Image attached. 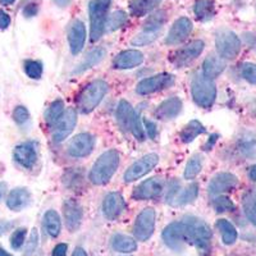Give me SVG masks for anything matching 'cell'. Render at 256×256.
<instances>
[{
    "instance_id": "6",
    "label": "cell",
    "mask_w": 256,
    "mask_h": 256,
    "mask_svg": "<svg viewBox=\"0 0 256 256\" xmlns=\"http://www.w3.org/2000/svg\"><path fill=\"white\" fill-rule=\"evenodd\" d=\"M110 0H91L88 4L90 13V40L96 42L100 40L105 31L106 13H108Z\"/></svg>"
},
{
    "instance_id": "51",
    "label": "cell",
    "mask_w": 256,
    "mask_h": 256,
    "mask_svg": "<svg viewBox=\"0 0 256 256\" xmlns=\"http://www.w3.org/2000/svg\"><path fill=\"white\" fill-rule=\"evenodd\" d=\"M38 6L36 4H28V6H26V8L24 9V14L26 16V17H34V16L38 14Z\"/></svg>"
},
{
    "instance_id": "47",
    "label": "cell",
    "mask_w": 256,
    "mask_h": 256,
    "mask_svg": "<svg viewBox=\"0 0 256 256\" xmlns=\"http://www.w3.org/2000/svg\"><path fill=\"white\" fill-rule=\"evenodd\" d=\"M178 188H180V182H178V180H172V182H170V186H169L168 196H166V201H168L169 204H173V201L177 198Z\"/></svg>"
},
{
    "instance_id": "12",
    "label": "cell",
    "mask_w": 256,
    "mask_h": 256,
    "mask_svg": "<svg viewBox=\"0 0 256 256\" xmlns=\"http://www.w3.org/2000/svg\"><path fill=\"white\" fill-rule=\"evenodd\" d=\"M164 244L174 251H180L186 242V228L184 222H174L166 226L162 233Z\"/></svg>"
},
{
    "instance_id": "7",
    "label": "cell",
    "mask_w": 256,
    "mask_h": 256,
    "mask_svg": "<svg viewBox=\"0 0 256 256\" xmlns=\"http://www.w3.org/2000/svg\"><path fill=\"white\" fill-rule=\"evenodd\" d=\"M216 46L220 58L232 60L238 56L241 50V41L234 32L230 30H223L216 35Z\"/></svg>"
},
{
    "instance_id": "31",
    "label": "cell",
    "mask_w": 256,
    "mask_h": 256,
    "mask_svg": "<svg viewBox=\"0 0 256 256\" xmlns=\"http://www.w3.org/2000/svg\"><path fill=\"white\" fill-rule=\"evenodd\" d=\"M205 132H206V130H205L204 126L201 124V122L194 120H191L188 124L184 126V130L180 131V140L184 141V144H190L195 140L196 137L200 136V134H205Z\"/></svg>"
},
{
    "instance_id": "5",
    "label": "cell",
    "mask_w": 256,
    "mask_h": 256,
    "mask_svg": "<svg viewBox=\"0 0 256 256\" xmlns=\"http://www.w3.org/2000/svg\"><path fill=\"white\" fill-rule=\"evenodd\" d=\"M191 94L194 102L201 108H210L216 98V88L214 81L198 73L191 84Z\"/></svg>"
},
{
    "instance_id": "52",
    "label": "cell",
    "mask_w": 256,
    "mask_h": 256,
    "mask_svg": "<svg viewBox=\"0 0 256 256\" xmlns=\"http://www.w3.org/2000/svg\"><path fill=\"white\" fill-rule=\"evenodd\" d=\"M13 224L9 223V222H6V220H0V236H3V234H6V232H8L10 228H12Z\"/></svg>"
},
{
    "instance_id": "4",
    "label": "cell",
    "mask_w": 256,
    "mask_h": 256,
    "mask_svg": "<svg viewBox=\"0 0 256 256\" xmlns=\"http://www.w3.org/2000/svg\"><path fill=\"white\" fill-rule=\"evenodd\" d=\"M184 223L186 228V241L195 244L200 250H208L212 240V230L209 226L196 216H187L184 219Z\"/></svg>"
},
{
    "instance_id": "58",
    "label": "cell",
    "mask_w": 256,
    "mask_h": 256,
    "mask_svg": "<svg viewBox=\"0 0 256 256\" xmlns=\"http://www.w3.org/2000/svg\"><path fill=\"white\" fill-rule=\"evenodd\" d=\"M0 256H13V255H10L9 252H6L4 248H0Z\"/></svg>"
},
{
    "instance_id": "2",
    "label": "cell",
    "mask_w": 256,
    "mask_h": 256,
    "mask_svg": "<svg viewBox=\"0 0 256 256\" xmlns=\"http://www.w3.org/2000/svg\"><path fill=\"white\" fill-rule=\"evenodd\" d=\"M116 120L118 124L126 132H132L137 140L142 141L145 138V132L141 127L138 110H134L132 105L126 100H120L116 108Z\"/></svg>"
},
{
    "instance_id": "39",
    "label": "cell",
    "mask_w": 256,
    "mask_h": 256,
    "mask_svg": "<svg viewBox=\"0 0 256 256\" xmlns=\"http://www.w3.org/2000/svg\"><path fill=\"white\" fill-rule=\"evenodd\" d=\"M201 169H202V159H201L200 155L191 158L188 163H187L186 169H184V178L186 180H194V178L198 177V173L201 172Z\"/></svg>"
},
{
    "instance_id": "23",
    "label": "cell",
    "mask_w": 256,
    "mask_h": 256,
    "mask_svg": "<svg viewBox=\"0 0 256 256\" xmlns=\"http://www.w3.org/2000/svg\"><path fill=\"white\" fill-rule=\"evenodd\" d=\"M182 110V102L180 98L173 96L164 100L155 110V116L160 120H170L178 116Z\"/></svg>"
},
{
    "instance_id": "55",
    "label": "cell",
    "mask_w": 256,
    "mask_h": 256,
    "mask_svg": "<svg viewBox=\"0 0 256 256\" xmlns=\"http://www.w3.org/2000/svg\"><path fill=\"white\" fill-rule=\"evenodd\" d=\"M6 191V182H0V200L3 198Z\"/></svg>"
},
{
    "instance_id": "20",
    "label": "cell",
    "mask_w": 256,
    "mask_h": 256,
    "mask_svg": "<svg viewBox=\"0 0 256 256\" xmlns=\"http://www.w3.org/2000/svg\"><path fill=\"white\" fill-rule=\"evenodd\" d=\"M126 209V201L120 192H110L102 201V212L109 220H114Z\"/></svg>"
},
{
    "instance_id": "27",
    "label": "cell",
    "mask_w": 256,
    "mask_h": 256,
    "mask_svg": "<svg viewBox=\"0 0 256 256\" xmlns=\"http://www.w3.org/2000/svg\"><path fill=\"white\" fill-rule=\"evenodd\" d=\"M240 152L248 159H256V134L244 132L238 140Z\"/></svg>"
},
{
    "instance_id": "25",
    "label": "cell",
    "mask_w": 256,
    "mask_h": 256,
    "mask_svg": "<svg viewBox=\"0 0 256 256\" xmlns=\"http://www.w3.org/2000/svg\"><path fill=\"white\" fill-rule=\"evenodd\" d=\"M160 3L162 0H131L128 8L134 17H144L154 10Z\"/></svg>"
},
{
    "instance_id": "45",
    "label": "cell",
    "mask_w": 256,
    "mask_h": 256,
    "mask_svg": "<svg viewBox=\"0 0 256 256\" xmlns=\"http://www.w3.org/2000/svg\"><path fill=\"white\" fill-rule=\"evenodd\" d=\"M13 120H14V122L17 123V124H24V123L28 122L30 120L28 110H27L24 106H20H20H17V108L14 109V112H13Z\"/></svg>"
},
{
    "instance_id": "21",
    "label": "cell",
    "mask_w": 256,
    "mask_h": 256,
    "mask_svg": "<svg viewBox=\"0 0 256 256\" xmlns=\"http://www.w3.org/2000/svg\"><path fill=\"white\" fill-rule=\"evenodd\" d=\"M16 162L20 164L24 168L30 169L35 166L38 160V150H36V144L34 142H24L18 145L13 152Z\"/></svg>"
},
{
    "instance_id": "3",
    "label": "cell",
    "mask_w": 256,
    "mask_h": 256,
    "mask_svg": "<svg viewBox=\"0 0 256 256\" xmlns=\"http://www.w3.org/2000/svg\"><path fill=\"white\" fill-rule=\"evenodd\" d=\"M106 92H108V84L102 80H95L80 94L77 108L84 114L91 113L100 104Z\"/></svg>"
},
{
    "instance_id": "22",
    "label": "cell",
    "mask_w": 256,
    "mask_h": 256,
    "mask_svg": "<svg viewBox=\"0 0 256 256\" xmlns=\"http://www.w3.org/2000/svg\"><path fill=\"white\" fill-rule=\"evenodd\" d=\"M144 62V54L138 50L130 49L120 52L113 62L114 68L116 70H132L138 67Z\"/></svg>"
},
{
    "instance_id": "35",
    "label": "cell",
    "mask_w": 256,
    "mask_h": 256,
    "mask_svg": "<svg viewBox=\"0 0 256 256\" xmlns=\"http://www.w3.org/2000/svg\"><path fill=\"white\" fill-rule=\"evenodd\" d=\"M64 113V102L62 100H56L52 102L49 108L45 112V120L49 126H56Z\"/></svg>"
},
{
    "instance_id": "57",
    "label": "cell",
    "mask_w": 256,
    "mask_h": 256,
    "mask_svg": "<svg viewBox=\"0 0 256 256\" xmlns=\"http://www.w3.org/2000/svg\"><path fill=\"white\" fill-rule=\"evenodd\" d=\"M16 0H0V3L3 4V6H10V4L14 3Z\"/></svg>"
},
{
    "instance_id": "16",
    "label": "cell",
    "mask_w": 256,
    "mask_h": 256,
    "mask_svg": "<svg viewBox=\"0 0 256 256\" xmlns=\"http://www.w3.org/2000/svg\"><path fill=\"white\" fill-rule=\"evenodd\" d=\"M192 31V22L187 17H180L176 20L166 38V44L178 45L187 40Z\"/></svg>"
},
{
    "instance_id": "8",
    "label": "cell",
    "mask_w": 256,
    "mask_h": 256,
    "mask_svg": "<svg viewBox=\"0 0 256 256\" xmlns=\"http://www.w3.org/2000/svg\"><path fill=\"white\" fill-rule=\"evenodd\" d=\"M156 212L152 208H146L137 216L134 226V234L137 241H148L155 230Z\"/></svg>"
},
{
    "instance_id": "11",
    "label": "cell",
    "mask_w": 256,
    "mask_h": 256,
    "mask_svg": "<svg viewBox=\"0 0 256 256\" xmlns=\"http://www.w3.org/2000/svg\"><path fill=\"white\" fill-rule=\"evenodd\" d=\"M204 41H191V42L187 44L186 46L180 48V49H177L176 52H173L172 54H170V62L178 68L184 67V66L191 63L194 59H196L200 56L201 52H202V50H204Z\"/></svg>"
},
{
    "instance_id": "17",
    "label": "cell",
    "mask_w": 256,
    "mask_h": 256,
    "mask_svg": "<svg viewBox=\"0 0 256 256\" xmlns=\"http://www.w3.org/2000/svg\"><path fill=\"white\" fill-rule=\"evenodd\" d=\"M95 138L90 134H80L70 140L68 145V152L73 158H84L90 155L94 150Z\"/></svg>"
},
{
    "instance_id": "43",
    "label": "cell",
    "mask_w": 256,
    "mask_h": 256,
    "mask_svg": "<svg viewBox=\"0 0 256 256\" xmlns=\"http://www.w3.org/2000/svg\"><path fill=\"white\" fill-rule=\"evenodd\" d=\"M27 230L26 228H18L13 232L12 237H10V246H12L14 250H20L22 248V244H24V240H26Z\"/></svg>"
},
{
    "instance_id": "28",
    "label": "cell",
    "mask_w": 256,
    "mask_h": 256,
    "mask_svg": "<svg viewBox=\"0 0 256 256\" xmlns=\"http://www.w3.org/2000/svg\"><path fill=\"white\" fill-rule=\"evenodd\" d=\"M105 54H106V50L102 49V48H96V49L91 50L88 56H86V58L82 60V63L80 64L78 67L73 70V73H81L84 72V70H90V68L95 67L96 64L100 63V62L104 59Z\"/></svg>"
},
{
    "instance_id": "19",
    "label": "cell",
    "mask_w": 256,
    "mask_h": 256,
    "mask_svg": "<svg viewBox=\"0 0 256 256\" xmlns=\"http://www.w3.org/2000/svg\"><path fill=\"white\" fill-rule=\"evenodd\" d=\"M68 41H70V52L73 56H77L82 52L86 41V28L82 20H74L70 24L68 30Z\"/></svg>"
},
{
    "instance_id": "29",
    "label": "cell",
    "mask_w": 256,
    "mask_h": 256,
    "mask_svg": "<svg viewBox=\"0 0 256 256\" xmlns=\"http://www.w3.org/2000/svg\"><path fill=\"white\" fill-rule=\"evenodd\" d=\"M194 13L198 20H209L216 14V6L212 0H198L194 6Z\"/></svg>"
},
{
    "instance_id": "44",
    "label": "cell",
    "mask_w": 256,
    "mask_h": 256,
    "mask_svg": "<svg viewBox=\"0 0 256 256\" xmlns=\"http://www.w3.org/2000/svg\"><path fill=\"white\" fill-rule=\"evenodd\" d=\"M242 77L250 84H256V64L254 63H244L241 68Z\"/></svg>"
},
{
    "instance_id": "9",
    "label": "cell",
    "mask_w": 256,
    "mask_h": 256,
    "mask_svg": "<svg viewBox=\"0 0 256 256\" xmlns=\"http://www.w3.org/2000/svg\"><path fill=\"white\" fill-rule=\"evenodd\" d=\"M174 84V77L169 73H160L156 76L148 77L138 82L136 86V92L140 95H150L156 91L164 90Z\"/></svg>"
},
{
    "instance_id": "40",
    "label": "cell",
    "mask_w": 256,
    "mask_h": 256,
    "mask_svg": "<svg viewBox=\"0 0 256 256\" xmlns=\"http://www.w3.org/2000/svg\"><path fill=\"white\" fill-rule=\"evenodd\" d=\"M159 32L160 31H146V30H144L141 34L132 38L131 44L134 46H145L148 44H152V41L158 38Z\"/></svg>"
},
{
    "instance_id": "53",
    "label": "cell",
    "mask_w": 256,
    "mask_h": 256,
    "mask_svg": "<svg viewBox=\"0 0 256 256\" xmlns=\"http://www.w3.org/2000/svg\"><path fill=\"white\" fill-rule=\"evenodd\" d=\"M216 140H218V134H212V136H210L209 142H208L206 145H205L204 150H210V148H212V145H214V144L216 142Z\"/></svg>"
},
{
    "instance_id": "42",
    "label": "cell",
    "mask_w": 256,
    "mask_h": 256,
    "mask_svg": "<svg viewBox=\"0 0 256 256\" xmlns=\"http://www.w3.org/2000/svg\"><path fill=\"white\" fill-rule=\"evenodd\" d=\"M212 205H214V209L216 212H226L234 209V204L232 202V200L224 198V196H218L216 198H214Z\"/></svg>"
},
{
    "instance_id": "18",
    "label": "cell",
    "mask_w": 256,
    "mask_h": 256,
    "mask_svg": "<svg viewBox=\"0 0 256 256\" xmlns=\"http://www.w3.org/2000/svg\"><path fill=\"white\" fill-rule=\"evenodd\" d=\"M238 184V178L232 173H219L214 176L209 184V194L212 196H218L224 192L232 191Z\"/></svg>"
},
{
    "instance_id": "37",
    "label": "cell",
    "mask_w": 256,
    "mask_h": 256,
    "mask_svg": "<svg viewBox=\"0 0 256 256\" xmlns=\"http://www.w3.org/2000/svg\"><path fill=\"white\" fill-rule=\"evenodd\" d=\"M126 22H127V14H126L123 10H116V12L112 13V14L109 16L108 20H106V24H105V31L106 32L116 31V30L124 26Z\"/></svg>"
},
{
    "instance_id": "38",
    "label": "cell",
    "mask_w": 256,
    "mask_h": 256,
    "mask_svg": "<svg viewBox=\"0 0 256 256\" xmlns=\"http://www.w3.org/2000/svg\"><path fill=\"white\" fill-rule=\"evenodd\" d=\"M166 12L159 10V12H156L155 14L150 16V17L148 18V20H146L145 24H144V30H146V31H160L162 27H163V24H166Z\"/></svg>"
},
{
    "instance_id": "34",
    "label": "cell",
    "mask_w": 256,
    "mask_h": 256,
    "mask_svg": "<svg viewBox=\"0 0 256 256\" xmlns=\"http://www.w3.org/2000/svg\"><path fill=\"white\" fill-rule=\"evenodd\" d=\"M216 228L220 230L222 238L226 244H232L236 242L237 240V230L230 222L226 220V219H218L216 222Z\"/></svg>"
},
{
    "instance_id": "1",
    "label": "cell",
    "mask_w": 256,
    "mask_h": 256,
    "mask_svg": "<svg viewBox=\"0 0 256 256\" xmlns=\"http://www.w3.org/2000/svg\"><path fill=\"white\" fill-rule=\"evenodd\" d=\"M120 166V154L116 150H108L100 155L90 172V180L96 186H104L112 180Z\"/></svg>"
},
{
    "instance_id": "36",
    "label": "cell",
    "mask_w": 256,
    "mask_h": 256,
    "mask_svg": "<svg viewBox=\"0 0 256 256\" xmlns=\"http://www.w3.org/2000/svg\"><path fill=\"white\" fill-rule=\"evenodd\" d=\"M198 196V184H191L186 190H184V192H182L178 198H176V200L173 201L172 205L180 206V205L191 204V202H194V201L196 200Z\"/></svg>"
},
{
    "instance_id": "32",
    "label": "cell",
    "mask_w": 256,
    "mask_h": 256,
    "mask_svg": "<svg viewBox=\"0 0 256 256\" xmlns=\"http://www.w3.org/2000/svg\"><path fill=\"white\" fill-rule=\"evenodd\" d=\"M114 250L116 252L122 254H131L137 250V244L132 237L124 236V234H116L113 237V242H112Z\"/></svg>"
},
{
    "instance_id": "54",
    "label": "cell",
    "mask_w": 256,
    "mask_h": 256,
    "mask_svg": "<svg viewBox=\"0 0 256 256\" xmlns=\"http://www.w3.org/2000/svg\"><path fill=\"white\" fill-rule=\"evenodd\" d=\"M72 256H88V254H86V251H84L82 248H74V251H73Z\"/></svg>"
},
{
    "instance_id": "41",
    "label": "cell",
    "mask_w": 256,
    "mask_h": 256,
    "mask_svg": "<svg viewBox=\"0 0 256 256\" xmlns=\"http://www.w3.org/2000/svg\"><path fill=\"white\" fill-rule=\"evenodd\" d=\"M24 72H26L30 78H41V76H42V64L38 60H27L24 63Z\"/></svg>"
},
{
    "instance_id": "14",
    "label": "cell",
    "mask_w": 256,
    "mask_h": 256,
    "mask_svg": "<svg viewBox=\"0 0 256 256\" xmlns=\"http://www.w3.org/2000/svg\"><path fill=\"white\" fill-rule=\"evenodd\" d=\"M164 190V180L160 178H150L148 180H144L134 190L132 198L136 200H152L162 195Z\"/></svg>"
},
{
    "instance_id": "10",
    "label": "cell",
    "mask_w": 256,
    "mask_h": 256,
    "mask_svg": "<svg viewBox=\"0 0 256 256\" xmlns=\"http://www.w3.org/2000/svg\"><path fill=\"white\" fill-rule=\"evenodd\" d=\"M158 162H159V156L156 154H148L140 160H137L132 164L130 168L126 170L124 176V182H134L136 180H140L144 176L148 174V172H152V169L156 166Z\"/></svg>"
},
{
    "instance_id": "24",
    "label": "cell",
    "mask_w": 256,
    "mask_h": 256,
    "mask_svg": "<svg viewBox=\"0 0 256 256\" xmlns=\"http://www.w3.org/2000/svg\"><path fill=\"white\" fill-rule=\"evenodd\" d=\"M31 202V194L27 188H14L10 191L6 198V206L13 212H20Z\"/></svg>"
},
{
    "instance_id": "30",
    "label": "cell",
    "mask_w": 256,
    "mask_h": 256,
    "mask_svg": "<svg viewBox=\"0 0 256 256\" xmlns=\"http://www.w3.org/2000/svg\"><path fill=\"white\" fill-rule=\"evenodd\" d=\"M44 227L50 237H58L62 230L60 216L56 210H48L44 216Z\"/></svg>"
},
{
    "instance_id": "33",
    "label": "cell",
    "mask_w": 256,
    "mask_h": 256,
    "mask_svg": "<svg viewBox=\"0 0 256 256\" xmlns=\"http://www.w3.org/2000/svg\"><path fill=\"white\" fill-rule=\"evenodd\" d=\"M242 205H244V214L248 220L256 226V188L248 190L242 198Z\"/></svg>"
},
{
    "instance_id": "56",
    "label": "cell",
    "mask_w": 256,
    "mask_h": 256,
    "mask_svg": "<svg viewBox=\"0 0 256 256\" xmlns=\"http://www.w3.org/2000/svg\"><path fill=\"white\" fill-rule=\"evenodd\" d=\"M248 176H250V178L254 180V182H256V166H251L250 172H248Z\"/></svg>"
},
{
    "instance_id": "15",
    "label": "cell",
    "mask_w": 256,
    "mask_h": 256,
    "mask_svg": "<svg viewBox=\"0 0 256 256\" xmlns=\"http://www.w3.org/2000/svg\"><path fill=\"white\" fill-rule=\"evenodd\" d=\"M63 214L66 226L70 232H76L81 227L82 219H84V210L78 201L68 198L63 204Z\"/></svg>"
},
{
    "instance_id": "49",
    "label": "cell",
    "mask_w": 256,
    "mask_h": 256,
    "mask_svg": "<svg viewBox=\"0 0 256 256\" xmlns=\"http://www.w3.org/2000/svg\"><path fill=\"white\" fill-rule=\"evenodd\" d=\"M67 244H58L52 250V256H67Z\"/></svg>"
},
{
    "instance_id": "48",
    "label": "cell",
    "mask_w": 256,
    "mask_h": 256,
    "mask_svg": "<svg viewBox=\"0 0 256 256\" xmlns=\"http://www.w3.org/2000/svg\"><path fill=\"white\" fill-rule=\"evenodd\" d=\"M144 124H145L146 134H148V136L154 140L155 136H156V123H154L152 120H146L145 118V120H144Z\"/></svg>"
},
{
    "instance_id": "26",
    "label": "cell",
    "mask_w": 256,
    "mask_h": 256,
    "mask_svg": "<svg viewBox=\"0 0 256 256\" xmlns=\"http://www.w3.org/2000/svg\"><path fill=\"white\" fill-rule=\"evenodd\" d=\"M226 68V62L220 56H208L202 64V74L210 80L218 77Z\"/></svg>"
},
{
    "instance_id": "46",
    "label": "cell",
    "mask_w": 256,
    "mask_h": 256,
    "mask_svg": "<svg viewBox=\"0 0 256 256\" xmlns=\"http://www.w3.org/2000/svg\"><path fill=\"white\" fill-rule=\"evenodd\" d=\"M38 244V232L36 228H34V230H31V236H30L28 242H27L26 254H24V255L26 256L31 255V254L36 250Z\"/></svg>"
},
{
    "instance_id": "50",
    "label": "cell",
    "mask_w": 256,
    "mask_h": 256,
    "mask_svg": "<svg viewBox=\"0 0 256 256\" xmlns=\"http://www.w3.org/2000/svg\"><path fill=\"white\" fill-rule=\"evenodd\" d=\"M10 24V17L0 9V30H6Z\"/></svg>"
},
{
    "instance_id": "13",
    "label": "cell",
    "mask_w": 256,
    "mask_h": 256,
    "mask_svg": "<svg viewBox=\"0 0 256 256\" xmlns=\"http://www.w3.org/2000/svg\"><path fill=\"white\" fill-rule=\"evenodd\" d=\"M77 123V113L73 108H68L64 112L60 120L54 126L52 132V141L54 142H62L73 132Z\"/></svg>"
}]
</instances>
